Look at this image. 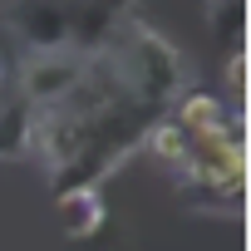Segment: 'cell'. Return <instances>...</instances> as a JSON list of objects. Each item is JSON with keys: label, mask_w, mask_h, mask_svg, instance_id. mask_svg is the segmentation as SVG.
Here are the masks:
<instances>
[{"label": "cell", "mask_w": 251, "mask_h": 251, "mask_svg": "<svg viewBox=\"0 0 251 251\" xmlns=\"http://www.w3.org/2000/svg\"><path fill=\"white\" fill-rule=\"evenodd\" d=\"M108 74L118 79L123 99L143 113H163L177 94H182V54L173 50V40H163L158 30L138 25V20H118L108 35H103V54Z\"/></svg>", "instance_id": "6da1fadb"}, {"label": "cell", "mask_w": 251, "mask_h": 251, "mask_svg": "<svg viewBox=\"0 0 251 251\" xmlns=\"http://www.w3.org/2000/svg\"><path fill=\"white\" fill-rule=\"evenodd\" d=\"M187 187H202L207 197H231L241 207V182H246V143H241V123L207 138H192V158L182 168Z\"/></svg>", "instance_id": "7a4b0ae2"}, {"label": "cell", "mask_w": 251, "mask_h": 251, "mask_svg": "<svg viewBox=\"0 0 251 251\" xmlns=\"http://www.w3.org/2000/svg\"><path fill=\"white\" fill-rule=\"evenodd\" d=\"M84 50H74V45H59V50H35L25 64H20V99L35 108V113H45V108H54V103H64V94L79 84V74H84Z\"/></svg>", "instance_id": "3957f363"}, {"label": "cell", "mask_w": 251, "mask_h": 251, "mask_svg": "<svg viewBox=\"0 0 251 251\" xmlns=\"http://www.w3.org/2000/svg\"><path fill=\"white\" fill-rule=\"evenodd\" d=\"M10 25L20 40H30L35 50H59L69 45V5L64 0H15Z\"/></svg>", "instance_id": "277c9868"}, {"label": "cell", "mask_w": 251, "mask_h": 251, "mask_svg": "<svg viewBox=\"0 0 251 251\" xmlns=\"http://www.w3.org/2000/svg\"><path fill=\"white\" fill-rule=\"evenodd\" d=\"M177 128L187 133V138H207V133H222V128H236V118H241V108H226L217 94H207V89H182L177 99H173V113H168Z\"/></svg>", "instance_id": "5b68a950"}, {"label": "cell", "mask_w": 251, "mask_h": 251, "mask_svg": "<svg viewBox=\"0 0 251 251\" xmlns=\"http://www.w3.org/2000/svg\"><path fill=\"white\" fill-rule=\"evenodd\" d=\"M54 212H59V226H64L69 241H89L108 222V207H103L99 187H69V192H59V207Z\"/></svg>", "instance_id": "8992f818"}, {"label": "cell", "mask_w": 251, "mask_h": 251, "mask_svg": "<svg viewBox=\"0 0 251 251\" xmlns=\"http://www.w3.org/2000/svg\"><path fill=\"white\" fill-rule=\"evenodd\" d=\"M143 143H148V153H153L163 168H173V173H182V168H187V158H192V138L177 128V123H173L168 113L148 118V128H143Z\"/></svg>", "instance_id": "52a82bcc"}, {"label": "cell", "mask_w": 251, "mask_h": 251, "mask_svg": "<svg viewBox=\"0 0 251 251\" xmlns=\"http://www.w3.org/2000/svg\"><path fill=\"white\" fill-rule=\"evenodd\" d=\"M30 133H35V108L15 94H0V158L30 148Z\"/></svg>", "instance_id": "ba28073f"}, {"label": "cell", "mask_w": 251, "mask_h": 251, "mask_svg": "<svg viewBox=\"0 0 251 251\" xmlns=\"http://www.w3.org/2000/svg\"><path fill=\"white\" fill-rule=\"evenodd\" d=\"M226 89H231V99H236V108H241V89H246V50H241V45L226 54Z\"/></svg>", "instance_id": "9c48e42d"}, {"label": "cell", "mask_w": 251, "mask_h": 251, "mask_svg": "<svg viewBox=\"0 0 251 251\" xmlns=\"http://www.w3.org/2000/svg\"><path fill=\"white\" fill-rule=\"evenodd\" d=\"M5 79H10V74H5V54H0V94H5Z\"/></svg>", "instance_id": "30bf717a"}]
</instances>
